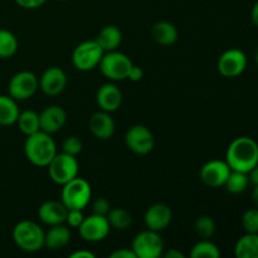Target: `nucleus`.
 Wrapping results in <instances>:
<instances>
[{
    "instance_id": "nucleus-1",
    "label": "nucleus",
    "mask_w": 258,
    "mask_h": 258,
    "mask_svg": "<svg viewBox=\"0 0 258 258\" xmlns=\"http://www.w3.org/2000/svg\"><path fill=\"white\" fill-rule=\"evenodd\" d=\"M226 161L231 170L248 173L258 164V144L249 136H239L229 144Z\"/></svg>"
},
{
    "instance_id": "nucleus-2",
    "label": "nucleus",
    "mask_w": 258,
    "mask_h": 258,
    "mask_svg": "<svg viewBox=\"0 0 258 258\" xmlns=\"http://www.w3.org/2000/svg\"><path fill=\"white\" fill-rule=\"evenodd\" d=\"M24 153L28 160L35 166L45 168L52 161L57 151V145L52 135L39 130L27 136L24 144Z\"/></svg>"
},
{
    "instance_id": "nucleus-3",
    "label": "nucleus",
    "mask_w": 258,
    "mask_h": 258,
    "mask_svg": "<svg viewBox=\"0 0 258 258\" xmlns=\"http://www.w3.org/2000/svg\"><path fill=\"white\" fill-rule=\"evenodd\" d=\"M44 234L42 227L33 221H20L13 228V241L15 246L28 253H34L44 247Z\"/></svg>"
},
{
    "instance_id": "nucleus-4",
    "label": "nucleus",
    "mask_w": 258,
    "mask_h": 258,
    "mask_svg": "<svg viewBox=\"0 0 258 258\" xmlns=\"http://www.w3.org/2000/svg\"><path fill=\"white\" fill-rule=\"evenodd\" d=\"M62 186L60 198L68 209L82 211L90 203L91 197H92V189H91L90 183L87 180L76 176L75 179H72Z\"/></svg>"
},
{
    "instance_id": "nucleus-5",
    "label": "nucleus",
    "mask_w": 258,
    "mask_h": 258,
    "mask_svg": "<svg viewBox=\"0 0 258 258\" xmlns=\"http://www.w3.org/2000/svg\"><path fill=\"white\" fill-rule=\"evenodd\" d=\"M48 173L50 179L58 185H64L70 180L78 176V161L76 156L66 153H57L48 164Z\"/></svg>"
},
{
    "instance_id": "nucleus-6",
    "label": "nucleus",
    "mask_w": 258,
    "mask_h": 258,
    "mask_svg": "<svg viewBox=\"0 0 258 258\" xmlns=\"http://www.w3.org/2000/svg\"><path fill=\"white\" fill-rule=\"evenodd\" d=\"M105 50L101 45L93 40H86L80 43L72 52V64L78 71H91L98 67Z\"/></svg>"
},
{
    "instance_id": "nucleus-7",
    "label": "nucleus",
    "mask_w": 258,
    "mask_h": 258,
    "mask_svg": "<svg viewBox=\"0 0 258 258\" xmlns=\"http://www.w3.org/2000/svg\"><path fill=\"white\" fill-rule=\"evenodd\" d=\"M131 66L133 62L128 55L117 50H111V52H105L98 67L101 73L108 80L123 81L127 78Z\"/></svg>"
},
{
    "instance_id": "nucleus-8",
    "label": "nucleus",
    "mask_w": 258,
    "mask_h": 258,
    "mask_svg": "<svg viewBox=\"0 0 258 258\" xmlns=\"http://www.w3.org/2000/svg\"><path fill=\"white\" fill-rule=\"evenodd\" d=\"M131 249L136 258H159L164 254V241L159 232L148 229L136 234Z\"/></svg>"
},
{
    "instance_id": "nucleus-9",
    "label": "nucleus",
    "mask_w": 258,
    "mask_h": 258,
    "mask_svg": "<svg viewBox=\"0 0 258 258\" xmlns=\"http://www.w3.org/2000/svg\"><path fill=\"white\" fill-rule=\"evenodd\" d=\"M39 88L38 77L30 71H20L10 78L8 93L15 101H25L34 96Z\"/></svg>"
},
{
    "instance_id": "nucleus-10",
    "label": "nucleus",
    "mask_w": 258,
    "mask_h": 258,
    "mask_svg": "<svg viewBox=\"0 0 258 258\" xmlns=\"http://www.w3.org/2000/svg\"><path fill=\"white\" fill-rule=\"evenodd\" d=\"M77 229L83 241L96 243V242L103 241L108 236L111 226L108 223L107 217L93 213L91 216L85 217V219Z\"/></svg>"
},
{
    "instance_id": "nucleus-11",
    "label": "nucleus",
    "mask_w": 258,
    "mask_h": 258,
    "mask_svg": "<svg viewBox=\"0 0 258 258\" xmlns=\"http://www.w3.org/2000/svg\"><path fill=\"white\" fill-rule=\"evenodd\" d=\"M126 146L138 155H146L151 153L155 145L153 133L144 125H134L125 135Z\"/></svg>"
},
{
    "instance_id": "nucleus-12",
    "label": "nucleus",
    "mask_w": 258,
    "mask_h": 258,
    "mask_svg": "<svg viewBox=\"0 0 258 258\" xmlns=\"http://www.w3.org/2000/svg\"><path fill=\"white\" fill-rule=\"evenodd\" d=\"M229 173H231V168L227 161L209 160L201 168L199 178L204 185L209 188H219V186H224Z\"/></svg>"
},
{
    "instance_id": "nucleus-13",
    "label": "nucleus",
    "mask_w": 258,
    "mask_h": 258,
    "mask_svg": "<svg viewBox=\"0 0 258 258\" xmlns=\"http://www.w3.org/2000/svg\"><path fill=\"white\" fill-rule=\"evenodd\" d=\"M246 67L247 55L237 48L226 50L218 59V71L224 77H237L244 72Z\"/></svg>"
},
{
    "instance_id": "nucleus-14",
    "label": "nucleus",
    "mask_w": 258,
    "mask_h": 258,
    "mask_svg": "<svg viewBox=\"0 0 258 258\" xmlns=\"http://www.w3.org/2000/svg\"><path fill=\"white\" fill-rule=\"evenodd\" d=\"M38 81L43 93L48 96H57L62 93L67 86V75L63 68L52 66L42 73Z\"/></svg>"
},
{
    "instance_id": "nucleus-15",
    "label": "nucleus",
    "mask_w": 258,
    "mask_h": 258,
    "mask_svg": "<svg viewBox=\"0 0 258 258\" xmlns=\"http://www.w3.org/2000/svg\"><path fill=\"white\" fill-rule=\"evenodd\" d=\"M173 219V212L168 204L155 203L149 207L144 216V222L148 229L161 232L168 228Z\"/></svg>"
},
{
    "instance_id": "nucleus-16",
    "label": "nucleus",
    "mask_w": 258,
    "mask_h": 258,
    "mask_svg": "<svg viewBox=\"0 0 258 258\" xmlns=\"http://www.w3.org/2000/svg\"><path fill=\"white\" fill-rule=\"evenodd\" d=\"M66 121H67V112L60 106H48L39 113L40 130L50 135L62 130Z\"/></svg>"
},
{
    "instance_id": "nucleus-17",
    "label": "nucleus",
    "mask_w": 258,
    "mask_h": 258,
    "mask_svg": "<svg viewBox=\"0 0 258 258\" xmlns=\"http://www.w3.org/2000/svg\"><path fill=\"white\" fill-rule=\"evenodd\" d=\"M96 101L102 111L115 112L122 105V92L113 83H105L97 90Z\"/></svg>"
},
{
    "instance_id": "nucleus-18",
    "label": "nucleus",
    "mask_w": 258,
    "mask_h": 258,
    "mask_svg": "<svg viewBox=\"0 0 258 258\" xmlns=\"http://www.w3.org/2000/svg\"><path fill=\"white\" fill-rule=\"evenodd\" d=\"M68 208L62 201H47L38 208V217L47 226H57L66 222Z\"/></svg>"
},
{
    "instance_id": "nucleus-19",
    "label": "nucleus",
    "mask_w": 258,
    "mask_h": 258,
    "mask_svg": "<svg viewBox=\"0 0 258 258\" xmlns=\"http://www.w3.org/2000/svg\"><path fill=\"white\" fill-rule=\"evenodd\" d=\"M88 128L95 138L100 140H108L115 134V121L111 117L110 112L101 110L91 116Z\"/></svg>"
},
{
    "instance_id": "nucleus-20",
    "label": "nucleus",
    "mask_w": 258,
    "mask_h": 258,
    "mask_svg": "<svg viewBox=\"0 0 258 258\" xmlns=\"http://www.w3.org/2000/svg\"><path fill=\"white\" fill-rule=\"evenodd\" d=\"M71 232L67 226L57 224V226H50V228L44 234V247H47L50 251H58L62 249L70 243Z\"/></svg>"
},
{
    "instance_id": "nucleus-21",
    "label": "nucleus",
    "mask_w": 258,
    "mask_h": 258,
    "mask_svg": "<svg viewBox=\"0 0 258 258\" xmlns=\"http://www.w3.org/2000/svg\"><path fill=\"white\" fill-rule=\"evenodd\" d=\"M150 33L153 39L155 40L158 44L165 45V47L173 45L179 38V32L178 29H176L175 25L170 22H165V20L156 22L155 24L151 27Z\"/></svg>"
},
{
    "instance_id": "nucleus-22",
    "label": "nucleus",
    "mask_w": 258,
    "mask_h": 258,
    "mask_svg": "<svg viewBox=\"0 0 258 258\" xmlns=\"http://www.w3.org/2000/svg\"><path fill=\"white\" fill-rule=\"evenodd\" d=\"M95 40L105 52L116 50L122 42V32L116 25H106L100 30Z\"/></svg>"
},
{
    "instance_id": "nucleus-23",
    "label": "nucleus",
    "mask_w": 258,
    "mask_h": 258,
    "mask_svg": "<svg viewBox=\"0 0 258 258\" xmlns=\"http://www.w3.org/2000/svg\"><path fill=\"white\" fill-rule=\"evenodd\" d=\"M20 111L17 101L9 95H0V126H12L17 123Z\"/></svg>"
},
{
    "instance_id": "nucleus-24",
    "label": "nucleus",
    "mask_w": 258,
    "mask_h": 258,
    "mask_svg": "<svg viewBox=\"0 0 258 258\" xmlns=\"http://www.w3.org/2000/svg\"><path fill=\"white\" fill-rule=\"evenodd\" d=\"M237 258H258V233H247L237 241L234 247Z\"/></svg>"
},
{
    "instance_id": "nucleus-25",
    "label": "nucleus",
    "mask_w": 258,
    "mask_h": 258,
    "mask_svg": "<svg viewBox=\"0 0 258 258\" xmlns=\"http://www.w3.org/2000/svg\"><path fill=\"white\" fill-rule=\"evenodd\" d=\"M17 123L19 130L22 131L24 135H32V134L40 130L39 113H37L33 110L23 111V112H20L19 116H18Z\"/></svg>"
},
{
    "instance_id": "nucleus-26",
    "label": "nucleus",
    "mask_w": 258,
    "mask_h": 258,
    "mask_svg": "<svg viewBox=\"0 0 258 258\" xmlns=\"http://www.w3.org/2000/svg\"><path fill=\"white\" fill-rule=\"evenodd\" d=\"M106 217H107L111 228H115L117 231H126L133 223V217L123 208H111Z\"/></svg>"
},
{
    "instance_id": "nucleus-27",
    "label": "nucleus",
    "mask_w": 258,
    "mask_h": 258,
    "mask_svg": "<svg viewBox=\"0 0 258 258\" xmlns=\"http://www.w3.org/2000/svg\"><path fill=\"white\" fill-rule=\"evenodd\" d=\"M249 185V179L247 173H242V171L231 170L228 178H227L226 186L227 190L231 194H241L244 190H247Z\"/></svg>"
},
{
    "instance_id": "nucleus-28",
    "label": "nucleus",
    "mask_w": 258,
    "mask_h": 258,
    "mask_svg": "<svg viewBox=\"0 0 258 258\" xmlns=\"http://www.w3.org/2000/svg\"><path fill=\"white\" fill-rule=\"evenodd\" d=\"M191 258H219V248L209 239H201L194 244L190 252Z\"/></svg>"
},
{
    "instance_id": "nucleus-29",
    "label": "nucleus",
    "mask_w": 258,
    "mask_h": 258,
    "mask_svg": "<svg viewBox=\"0 0 258 258\" xmlns=\"http://www.w3.org/2000/svg\"><path fill=\"white\" fill-rule=\"evenodd\" d=\"M18 39L10 30L0 29V58H10L17 53Z\"/></svg>"
},
{
    "instance_id": "nucleus-30",
    "label": "nucleus",
    "mask_w": 258,
    "mask_h": 258,
    "mask_svg": "<svg viewBox=\"0 0 258 258\" xmlns=\"http://www.w3.org/2000/svg\"><path fill=\"white\" fill-rule=\"evenodd\" d=\"M194 232L201 239H209L216 232V222L211 216H201L194 222Z\"/></svg>"
},
{
    "instance_id": "nucleus-31",
    "label": "nucleus",
    "mask_w": 258,
    "mask_h": 258,
    "mask_svg": "<svg viewBox=\"0 0 258 258\" xmlns=\"http://www.w3.org/2000/svg\"><path fill=\"white\" fill-rule=\"evenodd\" d=\"M242 224L247 233H258V208L246 211L242 217Z\"/></svg>"
},
{
    "instance_id": "nucleus-32",
    "label": "nucleus",
    "mask_w": 258,
    "mask_h": 258,
    "mask_svg": "<svg viewBox=\"0 0 258 258\" xmlns=\"http://www.w3.org/2000/svg\"><path fill=\"white\" fill-rule=\"evenodd\" d=\"M63 153L70 154V155L77 156L82 150V141L77 136H68L64 141H63Z\"/></svg>"
},
{
    "instance_id": "nucleus-33",
    "label": "nucleus",
    "mask_w": 258,
    "mask_h": 258,
    "mask_svg": "<svg viewBox=\"0 0 258 258\" xmlns=\"http://www.w3.org/2000/svg\"><path fill=\"white\" fill-rule=\"evenodd\" d=\"M83 219H85V216H83L82 211H80V209H68L64 223H67L68 227H71V228H78L83 222Z\"/></svg>"
},
{
    "instance_id": "nucleus-34",
    "label": "nucleus",
    "mask_w": 258,
    "mask_h": 258,
    "mask_svg": "<svg viewBox=\"0 0 258 258\" xmlns=\"http://www.w3.org/2000/svg\"><path fill=\"white\" fill-rule=\"evenodd\" d=\"M110 209H111L110 202H108L106 198H103V197H100V198L96 199L92 204L93 213L100 214V216H107Z\"/></svg>"
},
{
    "instance_id": "nucleus-35",
    "label": "nucleus",
    "mask_w": 258,
    "mask_h": 258,
    "mask_svg": "<svg viewBox=\"0 0 258 258\" xmlns=\"http://www.w3.org/2000/svg\"><path fill=\"white\" fill-rule=\"evenodd\" d=\"M45 2L47 0H15V3L24 9H37L42 7Z\"/></svg>"
},
{
    "instance_id": "nucleus-36",
    "label": "nucleus",
    "mask_w": 258,
    "mask_h": 258,
    "mask_svg": "<svg viewBox=\"0 0 258 258\" xmlns=\"http://www.w3.org/2000/svg\"><path fill=\"white\" fill-rule=\"evenodd\" d=\"M143 77H144L143 68H141L140 66H135V64L131 66L130 71H128V75H127L128 80L133 81V82H139V81L143 80Z\"/></svg>"
},
{
    "instance_id": "nucleus-37",
    "label": "nucleus",
    "mask_w": 258,
    "mask_h": 258,
    "mask_svg": "<svg viewBox=\"0 0 258 258\" xmlns=\"http://www.w3.org/2000/svg\"><path fill=\"white\" fill-rule=\"evenodd\" d=\"M110 258H136V254L131 248H120L113 251L110 254Z\"/></svg>"
},
{
    "instance_id": "nucleus-38",
    "label": "nucleus",
    "mask_w": 258,
    "mask_h": 258,
    "mask_svg": "<svg viewBox=\"0 0 258 258\" xmlns=\"http://www.w3.org/2000/svg\"><path fill=\"white\" fill-rule=\"evenodd\" d=\"M71 258H95V254L91 253L90 251H86V249H81V251H76L73 253L70 254Z\"/></svg>"
},
{
    "instance_id": "nucleus-39",
    "label": "nucleus",
    "mask_w": 258,
    "mask_h": 258,
    "mask_svg": "<svg viewBox=\"0 0 258 258\" xmlns=\"http://www.w3.org/2000/svg\"><path fill=\"white\" fill-rule=\"evenodd\" d=\"M247 175H248V179H249V184H253V185H258V164L256 166H254L253 169H251V170L247 173Z\"/></svg>"
},
{
    "instance_id": "nucleus-40",
    "label": "nucleus",
    "mask_w": 258,
    "mask_h": 258,
    "mask_svg": "<svg viewBox=\"0 0 258 258\" xmlns=\"http://www.w3.org/2000/svg\"><path fill=\"white\" fill-rule=\"evenodd\" d=\"M164 257L165 258H184L185 256H184V253H181L180 251H178V249L171 248V249H169L165 254H164Z\"/></svg>"
},
{
    "instance_id": "nucleus-41",
    "label": "nucleus",
    "mask_w": 258,
    "mask_h": 258,
    "mask_svg": "<svg viewBox=\"0 0 258 258\" xmlns=\"http://www.w3.org/2000/svg\"><path fill=\"white\" fill-rule=\"evenodd\" d=\"M251 18H252V22L254 23V25H257L258 27V2H256V4H254L253 8H252Z\"/></svg>"
},
{
    "instance_id": "nucleus-42",
    "label": "nucleus",
    "mask_w": 258,
    "mask_h": 258,
    "mask_svg": "<svg viewBox=\"0 0 258 258\" xmlns=\"http://www.w3.org/2000/svg\"><path fill=\"white\" fill-rule=\"evenodd\" d=\"M252 201H253L254 206L258 208V185H254L253 191H252Z\"/></svg>"
},
{
    "instance_id": "nucleus-43",
    "label": "nucleus",
    "mask_w": 258,
    "mask_h": 258,
    "mask_svg": "<svg viewBox=\"0 0 258 258\" xmlns=\"http://www.w3.org/2000/svg\"><path fill=\"white\" fill-rule=\"evenodd\" d=\"M254 60H256V63L258 66V47H257V49L254 50Z\"/></svg>"
},
{
    "instance_id": "nucleus-44",
    "label": "nucleus",
    "mask_w": 258,
    "mask_h": 258,
    "mask_svg": "<svg viewBox=\"0 0 258 258\" xmlns=\"http://www.w3.org/2000/svg\"><path fill=\"white\" fill-rule=\"evenodd\" d=\"M59 2H66V0H59Z\"/></svg>"
}]
</instances>
